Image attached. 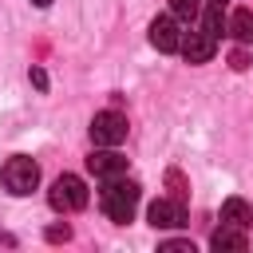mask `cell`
<instances>
[{
    "mask_svg": "<svg viewBox=\"0 0 253 253\" xmlns=\"http://www.w3.org/2000/svg\"><path fill=\"white\" fill-rule=\"evenodd\" d=\"M138 182H130V178H111L107 186H103V194H99V206H103V213L115 221V225H126L130 217H134V210H138Z\"/></svg>",
    "mask_w": 253,
    "mask_h": 253,
    "instance_id": "1",
    "label": "cell"
},
{
    "mask_svg": "<svg viewBox=\"0 0 253 253\" xmlns=\"http://www.w3.org/2000/svg\"><path fill=\"white\" fill-rule=\"evenodd\" d=\"M47 202H51L55 213H79V210L87 206V186H83V178H79V174H59V178L51 182V190H47Z\"/></svg>",
    "mask_w": 253,
    "mask_h": 253,
    "instance_id": "2",
    "label": "cell"
},
{
    "mask_svg": "<svg viewBox=\"0 0 253 253\" xmlns=\"http://www.w3.org/2000/svg\"><path fill=\"white\" fill-rule=\"evenodd\" d=\"M0 182H4V190H8V194L24 198V194H32V190L40 186V166H36L28 154H16V158H8V162H4Z\"/></svg>",
    "mask_w": 253,
    "mask_h": 253,
    "instance_id": "3",
    "label": "cell"
},
{
    "mask_svg": "<svg viewBox=\"0 0 253 253\" xmlns=\"http://www.w3.org/2000/svg\"><path fill=\"white\" fill-rule=\"evenodd\" d=\"M126 138V115L119 111H99L91 119V142L95 146H119Z\"/></svg>",
    "mask_w": 253,
    "mask_h": 253,
    "instance_id": "4",
    "label": "cell"
},
{
    "mask_svg": "<svg viewBox=\"0 0 253 253\" xmlns=\"http://www.w3.org/2000/svg\"><path fill=\"white\" fill-rule=\"evenodd\" d=\"M178 51L186 55V63H206V59H213V51H217V40H213L206 28H194V32H182V43H178Z\"/></svg>",
    "mask_w": 253,
    "mask_h": 253,
    "instance_id": "5",
    "label": "cell"
},
{
    "mask_svg": "<svg viewBox=\"0 0 253 253\" xmlns=\"http://www.w3.org/2000/svg\"><path fill=\"white\" fill-rule=\"evenodd\" d=\"M146 217L154 229H178V225H186V206H182V198H158L146 210Z\"/></svg>",
    "mask_w": 253,
    "mask_h": 253,
    "instance_id": "6",
    "label": "cell"
},
{
    "mask_svg": "<svg viewBox=\"0 0 253 253\" xmlns=\"http://www.w3.org/2000/svg\"><path fill=\"white\" fill-rule=\"evenodd\" d=\"M87 170H91L95 178L111 182V178H123V174H126V158H123L115 146H103V150H95V154L87 158Z\"/></svg>",
    "mask_w": 253,
    "mask_h": 253,
    "instance_id": "7",
    "label": "cell"
},
{
    "mask_svg": "<svg viewBox=\"0 0 253 253\" xmlns=\"http://www.w3.org/2000/svg\"><path fill=\"white\" fill-rule=\"evenodd\" d=\"M150 43H154L158 51H178L182 32H178V16H174V12H170V16H154V20H150Z\"/></svg>",
    "mask_w": 253,
    "mask_h": 253,
    "instance_id": "8",
    "label": "cell"
},
{
    "mask_svg": "<svg viewBox=\"0 0 253 253\" xmlns=\"http://www.w3.org/2000/svg\"><path fill=\"white\" fill-rule=\"evenodd\" d=\"M221 221L225 225H237V229H249L253 225V206L245 198H225L221 202Z\"/></svg>",
    "mask_w": 253,
    "mask_h": 253,
    "instance_id": "9",
    "label": "cell"
},
{
    "mask_svg": "<svg viewBox=\"0 0 253 253\" xmlns=\"http://www.w3.org/2000/svg\"><path fill=\"white\" fill-rule=\"evenodd\" d=\"M210 245H213L217 253H241L249 241H245V229H237V225H225V221H221V229H213Z\"/></svg>",
    "mask_w": 253,
    "mask_h": 253,
    "instance_id": "10",
    "label": "cell"
},
{
    "mask_svg": "<svg viewBox=\"0 0 253 253\" xmlns=\"http://www.w3.org/2000/svg\"><path fill=\"white\" fill-rule=\"evenodd\" d=\"M225 32H229L237 43H253V8H237V12H229Z\"/></svg>",
    "mask_w": 253,
    "mask_h": 253,
    "instance_id": "11",
    "label": "cell"
},
{
    "mask_svg": "<svg viewBox=\"0 0 253 253\" xmlns=\"http://www.w3.org/2000/svg\"><path fill=\"white\" fill-rule=\"evenodd\" d=\"M225 20H229V16H225L221 0H210V4H206V12H202V28H206V32L217 40V36L225 32Z\"/></svg>",
    "mask_w": 253,
    "mask_h": 253,
    "instance_id": "12",
    "label": "cell"
},
{
    "mask_svg": "<svg viewBox=\"0 0 253 253\" xmlns=\"http://www.w3.org/2000/svg\"><path fill=\"white\" fill-rule=\"evenodd\" d=\"M170 12H174L178 20H194V16L202 12V0H170Z\"/></svg>",
    "mask_w": 253,
    "mask_h": 253,
    "instance_id": "13",
    "label": "cell"
},
{
    "mask_svg": "<svg viewBox=\"0 0 253 253\" xmlns=\"http://www.w3.org/2000/svg\"><path fill=\"white\" fill-rule=\"evenodd\" d=\"M229 67H233V71H245V67H249V55H245V51H233V55H229Z\"/></svg>",
    "mask_w": 253,
    "mask_h": 253,
    "instance_id": "14",
    "label": "cell"
},
{
    "mask_svg": "<svg viewBox=\"0 0 253 253\" xmlns=\"http://www.w3.org/2000/svg\"><path fill=\"white\" fill-rule=\"evenodd\" d=\"M67 237H71L67 225H51V229H47V241H67Z\"/></svg>",
    "mask_w": 253,
    "mask_h": 253,
    "instance_id": "15",
    "label": "cell"
},
{
    "mask_svg": "<svg viewBox=\"0 0 253 253\" xmlns=\"http://www.w3.org/2000/svg\"><path fill=\"white\" fill-rule=\"evenodd\" d=\"M162 249H170V253H194V245H190V241H166Z\"/></svg>",
    "mask_w": 253,
    "mask_h": 253,
    "instance_id": "16",
    "label": "cell"
},
{
    "mask_svg": "<svg viewBox=\"0 0 253 253\" xmlns=\"http://www.w3.org/2000/svg\"><path fill=\"white\" fill-rule=\"evenodd\" d=\"M32 83H36V87H47V75H43L40 67H32Z\"/></svg>",
    "mask_w": 253,
    "mask_h": 253,
    "instance_id": "17",
    "label": "cell"
},
{
    "mask_svg": "<svg viewBox=\"0 0 253 253\" xmlns=\"http://www.w3.org/2000/svg\"><path fill=\"white\" fill-rule=\"evenodd\" d=\"M32 4H36V8H47V4H51V0H32Z\"/></svg>",
    "mask_w": 253,
    "mask_h": 253,
    "instance_id": "18",
    "label": "cell"
}]
</instances>
